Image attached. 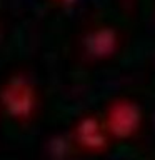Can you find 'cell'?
I'll return each mask as SVG.
<instances>
[{
	"label": "cell",
	"mask_w": 155,
	"mask_h": 160,
	"mask_svg": "<svg viewBox=\"0 0 155 160\" xmlns=\"http://www.w3.org/2000/svg\"><path fill=\"white\" fill-rule=\"evenodd\" d=\"M37 107V88L23 75H12L0 85V110L8 118L25 122L33 117Z\"/></svg>",
	"instance_id": "obj_1"
},
{
	"label": "cell",
	"mask_w": 155,
	"mask_h": 160,
	"mask_svg": "<svg viewBox=\"0 0 155 160\" xmlns=\"http://www.w3.org/2000/svg\"><path fill=\"white\" fill-rule=\"evenodd\" d=\"M143 122L142 108L132 100H117L107 108L103 123L110 137L130 138L140 130Z\"/></svg>",
	"instance_id": "obj_2"
},
{
	"label": "cell",
	"mask_w": 155,
	"mask_h": 160,
	"mask_svg": "<svg viewBox=\"0 0 155 160\" xmlns=\"http://www.w3.org/2000/svg\"><path fill=\"white\" fill-rule=\"evenodd\" d=\"M73 137L75 142L88 152H102L107 148L108 140L112 138L105 128L103 120L95 117H83L78 120L73 130Z\"/></svg>",
	"instance_id": "obj_3"
},
{
	"label": "cell",
	"mask_w": 155,
	"mask_h": 160,
	"mask_svg": "<svg viewBox=\"0 0 155 160\" xmlns=\"http://www.w3.org/2000/svg\"><path fill=\"white\" fill-rule=\"evenodd\" d=\"M118 45L117 32L110 27L93 28L83 37V50L93 58H105L113 55Z\"/></svg>",
	"instance_id": "obj_4"
}]
</instances>
